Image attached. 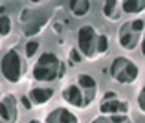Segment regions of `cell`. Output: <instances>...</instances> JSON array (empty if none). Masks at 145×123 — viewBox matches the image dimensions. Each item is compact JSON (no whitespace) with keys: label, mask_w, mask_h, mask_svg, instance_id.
Segmentation results:
<instances>
[{"label":"cell","mask_w":145,"mask_h":123,"mask_svg":"<svg viewBox=\"0 0 145 123\" xmlns=\"http://www.w3.org/2000/svg\"><path fill=\"white\" fill-rule=\"evenodd\" d=\"M18 120V101L13 94L0 99V123H15Z\"/></svg>","instance_id":"7"},{"label":"cell","mask_w":145,"mask_h":123,"mask_svg":"<svg viewBox=\"0 0 145 123\" xmlns=\"http://www.w3.org/2000/svg\"><path fill=\"white\" fill-rule=\"evenodd\" d=\"M110 77L120 84H134L140 77V68L127 57H116L110 64Z\"/></svg>","instance_id":"3"},{"label":"cell","mask_w":145,"mask_h":123,"mask_svg":"<svg viewBox=\"0 0 145 123\" xmlns=\"http://www.w3.org/2000/svg\"><path fill=\"white\" fill-rule=\"evenodd\" d=\"M120 7L127 15H140L145 11V0H123L120 2Z\"/></svg>","instance_id":"15"},{"label":"cell","mask_w":145,"mask_h":123,"mask_svg":"<svg viewBox=\"0 0 145 123\" xmlns=\"http://www.w3.org/2000/svg\"><path fill=\"white\" fill-rule=\"evenodd\" d=\"M103 15H105L110 22H118L121 18V15H123V11H121V7H120V2H116V0H106V2L103 4Z\"/></svg>","instance_id":"13"},{"label":"cell","mask_w":145,"mask_h":123,"mask_svg":"<svg viewBox=\"0 0 145 123\" xmlns=\"http://www.w3.org/2000/svg\"><path fill=\"white\" fill-rule=\"evenodd\" d=\"M75 84H77L79 88H81L83 96H85V105H92L94 99H96L97 96V83L96 79L92 77V75L88 74H79L77 77H75Z\"/></svg>","instance_id":"8"},{"label":"cell","mask_w":145,"mask_h":123,"mask_svg":"<svg viewBox=\"0 0 145 123\" xmlns=\"http://www.w3.org/2000/svg\"><path fill=\"white\" fill-rule=\"evenodd\" d=\"M44 123H79L77 116L74 112H70L68 109H63V107H57L52 112L46 116V121Z\"/></svg>","instance_id":"11"},{"label":"cell","mask_w":145,"mask_h":123,"mask_svg":"<svg viewBox=\"0 0 145 123\" xmlns=\"http://www.w3.org/2000/svg\"><path fill=\"white\" fill-rule=\"evenodd\" d=\"M138 109H140L142 114H145V86L140 90V94H138Z\"/></svg>","instance_id":"20"},{"label":"cell","mask_w":145,"mask_h":123,"mask_svg":"<svg viewBox=\"0 0 145 123\" xmlns=\"http://www.w3.org/2000/svg\"><path fill=\"white\" fill-rule=\"evenodd\" d=\"M13 31V22L7 15H0V37H7Z\"/></svg>","instance_id":"16"},{"label":"cell","mask_w":145,"mask_h":123,"mask_svg":"<svg viewBox=\"0 0 145 123\" xmlns=\"http://www.w3.org/2000/svg\"><path fill=\"white\" fill-rule=\"evenodd\" d=\"M29 123H40V121H39V120H31Z\"/></svg>","instance_id":"25"},{"label":"cell","mask_w":145,"mask_h":123,"mask_svg":"<svg viewBox=\"0 0 145 123\" xmlns=\"http://www.w3.org/2000/svg\"><path fill=\"white\" fill-rule=\"evenodd\" d=\"M22 99V105H24V109H31V107H33V103L31 101H29V97H28V96H24V97H20Z\"/></svg>","instance_id":"21"},{"label":"cell","mask_w":145,"mask_h":123,"mask_svg":"<svg viewBox=\"0 0 145 123\" xmlns=\"http://www.w3.org/2000/svg\"><path fill=\"white\" fill-rule=\"evenodd\" d=\"M53 17V9L50 7H24L18 15V20H20V26H22V33L26 37H33V35H39L46 24L52 20Z\"/></svg>","instance_id":"2"},{"label":"cell","mask_w":145,"mask_h":123,"mask_svg":"<svg viewBox=\"0 0 145 123\" xmlns=\"http://www.w3.org/2000/svg\"><path fill=\"white\" fill-rule=\"evenodd\" d=\"M140 46H142V55L145 57V29H143V35H142V42H140Z\"/></svg>","instance_id":"22"},{"label":"cell","mask_w":145,"mask_h":123,"mask_svg":"<svg viewBox=\"0 0 145 123\" xmlns=\"http://www.w3.org/2000/svg\"><path fill=\"white\" fill-rule=\"evenodd\" d=\"M116 97H118V96L114 94V92H106V94H105V101H108V99H116Z\"/></svg>","instance_id":"23"},{"label":"cell","mask_w":145,"mask_h":123,"mask_svg":"<svg viewBox=\"0 0 145 123\" xmlns=\"http://www.w3.org/2000/svg\"><path fill=\"white\" fill-rule=\"evenodd\" d=\"M97 37L99 33H96V29L92 26H81L77 31V50L81 52L83 57L94 61L97 59Z\"/></svg>","instance_id":"6"},{"label":"cell","mask_w":145,"mask_h":123,"mask_svg":"<svg viewBox=\"0 0 145 123\" xmlns=\"http://www.w3.org/2000/svg\"><path fill=\"white\" fill-rule=\"evenodd\" d=\"M53 94H55V90L50 86H35L29 90L28 97L31 103H35V105H46L50 99L53 97Z\"/></svg>","instance_id":"12"},{"label":"cell","mask_w":145,"mask_h":123,"mask_svg":"<svg viewBox=\"0 0 145 123\" xmlns=\"http://www.w3.org/2000/svg\"><path fill=\"white\" fill-rule=\"evenodd\" d=\"M24 52H26V57H28V59H31V57L39 52V42H37V41H28V42H26Z\"/></svg>","instance_id":"18"},{"label":"cell","mask_w":145,"mask_h":123,"mask_svg":"<svg viewBox=\"0 0 145 123\" xmlns=\"http://www.w3.org/2000/svg\"><path fill=\"white\" fill-rule=\"evenodd\" d=\"M68 57H70V61L72 63H81L85 57L81 55V52H79L77 48H70V52H68Z\"/></svg>","instance_id":"19"},{"label":"cell","mask_w":145,"mask_h":123,"mask_svg":"<svg viewBox=\"0 0 145 123\" xmlns=\"http://www.w3.org/2000/svg\"><path fill=\"white\" fill-rule=\"evenodd\" d=\"M92 123H106V120L105 118H97V120H94Z\"/></svg>","instance_id":"24"},{"label":"cell","mask_w":145,"mask_h":123,"mask_svg":"<svg viewBox=\"0 0 145 123\" xmlns=\"http://www.w3.org/2000/svg\"><path fill=\"white\" fill-rule=\"evenodd\" d=\"M63 74H64L63 61L52 52H44L31 68V77L37 83H53L63 77Z\"/></svg>","instance_id":"1"},{"label":"cell","mask_w":145,"mask_h":123,"mask_svg":"<svg viewBox=\"0 0 145 123\" xmlns=\"http://www.w3.org/2000/svg\"><path fill=\"white\" fill-rule=\"evenodd\" d=\"M143 29H145V22L142 18H136V20L121 24L120 31H118L120 46L125 50V52H134V50L138 48V44L142 42Z\"/></svg>","instance_id":"4"},{"label":"cell","mask_w":145,"mask_h":123,"mask_svg":"<svg viewBox=\"0 0 145 123\" xmlns=\"http://www.w3.org/2000/svg\"><path fill=\"white\" fill-rule=\"evenodd\" d=\"M0 72H2L4 79L7 83H18L24 72V63H22L20 55L17 53V50H7L0 59Z\"/></svg>","instance_id":"5"},{"label":"cell","mask_w":145,"mask_h":123,"mask_svg":"<svg viewBox=\"0 0 145 123\" xmlns=\"http://www.w3.org/2000/svg\"><path fill=\"white\" fill-rule=\"evenodd\" d=\"M99 110L103 112V116H127L129 112V103L121 101V99H108V101H103Z\"/></svg>","instance_id":"9"},{"label":"cell","mask_w":145,"mask_h":123,"mask_svg":"<svg viewBox=\"0 0 145 123\" xmlns=\"http://www.w3.org/2000/svg\"><path fill=\"white\" fill-rule=\"evenodd\" d=\"M63 99L68 103V105L75 107V109H86V105H85V96H83L81 88H79L75 83L68 84V86L63 90Z\"/></svg>","instance_id":"10"},{"label":"cell","mask_w":145,"mask_h":123,"mask_svg":"<svg viewBox=\"0 0 145 123\" xmlns=\"http://www.w3.org/2000/svg\"><path fill=\"white\" fill-rule=\"evenodd\" d=\"M108 48H110L108 37L101 33V35L97 37V57H105L106 53H108Z\"/></svg>","instance_id":"17"},{"label":"cell","mask_w":145,"mask_h":123,"mask_svg":"<svg viewBox=\"0 0 145 123\" xmlns=\"http://www.w3.org/2000/svg\"><path fill=\"white\" fill-rule=\"evenodd\" d=\"M68 7H70V13L74 17H85L92 9V2H88V0H72V2H68Z\"/></svg>","instance_id":"14"}]
</instances>
